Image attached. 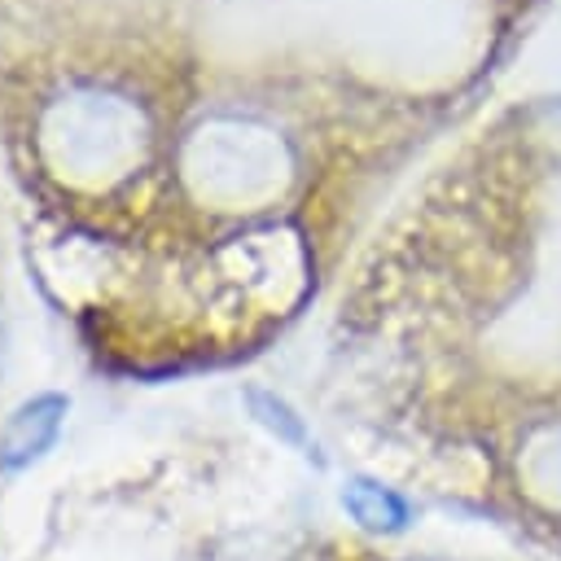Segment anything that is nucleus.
Here are the masks:
<instances>
[{"label":"nucleus","mask_w":561,"mask_h":561,"mask_svg":"<svg viewBox=\"0 0 561 561\" xmlns=\"http://www.w3.org/2000/svg\"><path fill=\"white\" fill-rule=\"evenodd\" d=\"M61 408H66V403H61L57 394L26 403V408L9 421V430H4L0 460H4V465H22V460H31L35 451H44V447L53 443V434H57V416H61Z\"/></svg>","instance_id":"1"},{"label":"nucleus","mask_w":561,"mask_h":561,"mask_svg":"<svg viewBox=\"0 0 561 561\" xmlns=\"http://www.w3.org/2000/svg\"><path fill=\"white\" fill-rule=\"evenodd\" d=\"M342 561H456V557H430V552H408V557H386V552H342Z\"/></svg>","instance_id":"2"}]
</instances>
